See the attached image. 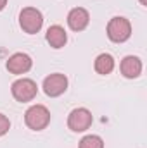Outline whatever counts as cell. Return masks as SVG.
I'll use <instances>...</instances> for the list:
<instances>
[{"mask_svg":"<svg viewBox=\"0 0 147 148\" xmlns=\"http://www.w3.org/2000/svg\"><path fill=\"white\" fill-rule=\"evenodd\" d=\"M107 38L114 43H123L126 41L128 38L132 36V24L126 17H121V16H116L112 17L109 23H107Z\"/></svg>","mask_w":147,"mask_h":148,"instance_id":"cell-1","label":"cell"},{"mask_svg":"<svg viewBox=\"0 0 147 148\" xmlns=\"http://www.w3.org/2000/svg\"><path fill=\"white\" fill-rule=\"evenodd\" d=\"M19 26L24 33L35 35L43 26V16L37 7H24L19 14Z\"/></svg>","mask_w":147,"mask_h":148,"instance_id":"cell-2","label":"cell"},{"mask_svg":"<svg viewBox=\"0 0 147 148\" xmlns=\"http://www.w3.org/2000/svg\"><path fill=\"white\" fill-rule=\"evenodd\" d=\"M24 122L30 129L33 131H42L49 126L50 122V112L45 105H31L24 112Z\"/></svg>","mask_w":147,"mask_h":148,"instance_id":"cell-3","label":"cell"},{"mask_svg":"<svg viewBox=\"0 0 147 148\" xmlns=\"http://www.w3.org/2000/svg\"><path fill=\"white\" fill-rule=\"evenodd\" d=\"M10 93H12V97H14L17 102L26 103V102H31V100L37 97L38 86L33 79H30V77H21V79H17V81L12 83Z\"/></svg>","mask_w":147,"mask_h":148,"instance_id":"cell-4","label":"cell"},{"mask_svg":"<svg viewBox=\"0 0 147 148\" xmlns=\"http://www.w3.org/2000/svg\"><path fill=\"white\" fill-rule=\"evenodd\" d=\"M94 122V117H92V112L85 107H80V109H74L69 112L68 115V127L74 131V133H83L87 131Z\"/></svg>","mask_w":147,"mask_h":148,"instance_id":"cell-5","label":"cell"},{"mask_svg":"<svg viewBox=\"0 0 147 148\" xmlns=\"http://www.w3.org/2000/svg\"><path fill=\"white\" fill-rule=\"evenodd\" d=\"M68 90V77L61 73H54L49 74L45 79H43V91L47 97H61L64 91Z\"/></svg>","mask_w":147,"mask_h":148,"instance_id":"cell-6","label":"cell"},{"mask_svg":"<svg viewBox=\"0 0 147 148\" xmlns=\"http://www.w3.org/2000/svg\"><path fill=\"white\" fill-rule=\"evenodd\" d=\"M5 67H7V71L10 74H24L33 67V60H31V57H30L28 53L17 52V53L10 55V57L7 59Z\"/></svg>","mask_w":147,"mask_h":148,"instance_id":"cell-7","label":"cell"},{"mask_svg":"<svg viewBox=\"0 0 147 148\" xmlns=\"http://www.w3.org/2000/svg\"><path fill=\"white\" fill-rule=\"evenodd\" d=\"M90 23V14L83 7H74L68 14V26L73 31H83Z\"/></svg>","mask_w":147,"mask_h":148,"instance_id":"cell-8","label":"cell"},{"mask_svg":"<svg viewBox=\"0 0 147 148\" xmlns=\"http://www.w3.org/2000/svg\"><path fill=\"white\" fill-rule=\"evenodd\" d=\"M119 71L126 79H135L142 74V60L135 55H126L119 64Z\"/></svg>","mask_w":147,"mask_h":148,"instance_id":"cell-9","label":"cell"},{"mask_svg":"<svg viewBox=\"0 0 147 148\" xmlns=\"http://www.w3.org/2000/svg\"><path fill=\"white\" fill-rule=\"evenodd\" d=\"M45 38H47V41H49V45H50L52 48H62V47L66 45V41H68V35H66L64 28L59 26V24L50 26V28L47 29Z\"/></svg>","mask_w":147,"mask_h":148,"instance_id":"cell-10","label":"cell"},{"mask_svg":"<svg viewBox=\"0 0 147 148\" xmlns=\"http://www.w3.org/2000/svg\"><path fill=\"white\" fill-rule=\"evenodd\" d=\"M94 69L97 74H102V76H107L112 73L114 69V59L111 53H101L97 55L95 62H94Z\"/></svg>","mask_w":147,"mask_h":148,"instance_id":"cell-11","label":"cell"},{"mask_svg":"<svg viewBox=\"0 0 147 148\" xmlns=\"http://www.w3.org/2000/svg\"><path fill=\"white\" fill-rule=\"evenodd\" d=\"M78 148H104V140L97 134H87L80 140Z\"/></svg>","mask_w":147,"mask_h":148,"instance_id":"cell-12","label":"cell"},{"mask_svg":"<svg viewBox=\"0 0 147 148\" xmlns=\"http://www.w3.org/2000/svg\"><path fill=\"white\" fill-rule=\"evenodd\" d=\"M9 129H10V121L7 119V115L0 114V136H3Z\"/></svg>","mask_w":147,"mask_h":148,"instance_id":"cell-13","label":"cell"},{"mask_svg":"<svg viewBox=\"0 0 147 148\" xmlns=\"http://www.w3.org/2000/svg\"><path fill=\"white\" fill-rule=\"evenodd\" d=\"M5 5H7V0H0V10H3Z\"/></svg>","mask_w":147,"mask_h":148,"instance_id":"cell-14","label":"cell"},{"mask_svg":"<svg viewBox=\"0 0 147 148\" xmlns=\"http://www.w3.org/2000/svg\"><path fill=\"white\" fill-rule=\"evenodd\" d=\"M140 3H142L144 7H147V0H140Z\"/></svg>","mask_w":147,"mask_h":148,"instance_id":"cell-15","label":"cell"}]
</instances>
